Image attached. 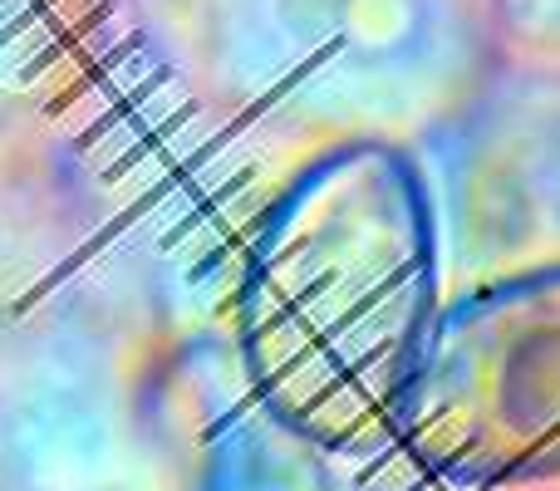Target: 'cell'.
Returning <instances> with one entry per match:
<instances>
[{"label":"cell","mask_w":560,"mask_h":491,"mask_svg":"<svg viewBox=\"0 0 560 491\" xmlns=\"http://www.w3.org/2000/svg\"><path fill=\"white\" fill-rule=\"evenodd\" d=\"M398 443L443 482H560V256L438 305Z\"/></svg>","instance_id":"2"},{"label":"cell","mask_w":560,"mask_h":491,"mask_svg":"<svg viewBox=\"0 0 560 491\" xmlns=\"http://www.w3.org/2000/svg\"><path fill=\"white\" fill-rule=\"evenodd\" d=\"M192 491H329L325 453L290 433L242 378V388L207 413Z\"/></svg>","instance_id":"3"},{"label":"cell","mask_w":560,"mask_h":491,"mask_svg":"<svg viewBox=\"0 0 560 491\" xmlns=\"http://www.w3.org/2000/svg\"><path fill=\"white\" fill-rule=\"evenodd\" d=\"M438 305L423 167L388 138H345L300 163L252 226L236 364L290 433L364 457L398 443Z\"/></svg>","instance_id":"1"}]
</instances>
